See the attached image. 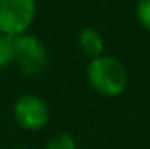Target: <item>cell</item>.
Instances as JSON below:
<instances>
[{"mask_svg":"<svg viewBox=\"0 0 150 149\" xmlns=\"http://www.w3.org/2000/svg\"><path fill=\"white\" fill-rule=\"evenodd\" d=\"M86 77L93 91L108 98L122 95L129 81L126 65L112 54H101L98 58H93L87 65Z\"/></svg>","mask_w":150,"mask_h":149,"instance_id":"1","label":"cell"},{"mask_svg":"<svg viewBox=\"0 0 150 149\" xmlns=\"http://www.w3.org/2000/svg\"><path fill=\"white\" fill-rule=\"evenodd\" d=\"M136 19L143 30L150 32V0H136Z\"/></svg>","mask_w":150,"mask_h":149,"instance_id":"8","label":"cell"},{"mask_svg":"<svg viewBox=\"0 0 150 149\" xmlns=\"http://www.w3.org/2000/svg\"><path fill=\"white\" fill-rule=\"evenodd\" d=\"M37 16V0H0V35L18 37L30 30Z\"/></svg>","mask_w":150,"mask_h":149,"instance_id":"2","label":"cell"},{"mask_svg":"<svg viewBox=\"0 0 150 149\" xmlns=\"http://www.w3.org/2000/svg\"><path fill=\"white\" fill-rule=\"evenodd\" d=\"M44 149H77V142L70 133H56L54 137H51L47 140V144L44 146Z\"/></svg>","mask_w":150,"mask_h":149,"instance_id":"6","label":"cell"},{"mask_svg":"<svg viewBox=\"0 0 150 149\" xmlns=\"http://www.w3.org/2000/svg\"><path fill=\"white\" fill-rule=\"evenodd\" d=\"M12 53L16 67L30 77L42 74L49 62L44 42L37 35H32L30 32L12 39Z\"/></svg>","mask_w":150,"mask_h":149,"instance_id":"3","label":"cell"},{"mask_svg":"<svg viewBox=\"0 0 150 149\" xmlns=\"http://www.w3.org/2000/svg\"><path fill=\"white\" fill-rule=\"evenodd\" d=\"M12 116L19 128L26 132H38L49 123V107L40 97L26 93L16 98L12 105Z\"/></svg>","mask_w":150,"mask_h":149,"instance_id":"4","label":"cell"},{"mask_svg":"<svg viewBox=\"0 0 150 149\" xmlns=\"http://www.w3.org/2000/svg\"><path fill=\"white\" fill-rule=\"evenodd\" d=\"M77 44H79V49L86 56H89L91 60L105 54V39L94 28H84V30H80V34L77 37Z\"/></svg>","mask_w":150,"mask_h":149,"instance_id":"5","label":"cell"},{"mask_svg":"<svg viewBox=\"0 0 150 149\" xmlns=\"http://www.w3.org/2000/svg\"><path fill=\"white\" fill-rule=\"evenodd\" d=\"M14 63V53H12V39L0 35V70L11 67Z\"/></svg>","mask_w":150,"mask_h":149,"instance_id":"7","label":"cell"}]
</instances>
